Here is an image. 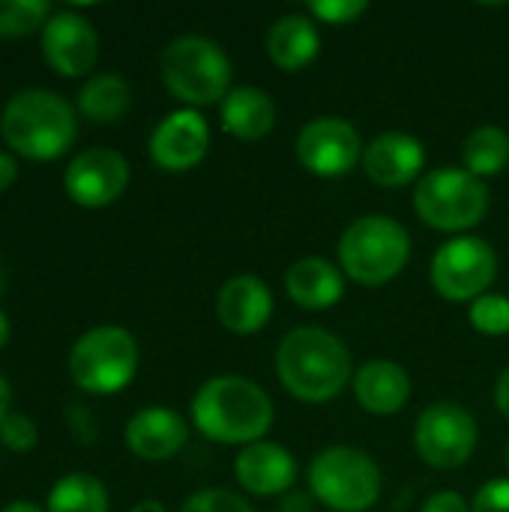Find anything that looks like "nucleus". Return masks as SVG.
I'll use <instances>...</instances> for the list:
<instances>
[{"mask_svg": "<svg viewBox=\"0 0 509 512\" xmlns=\"http://www.w3.org/2000/svg\"><path fill=\"white\" fill-rule=\"evenodd\" d=\"M195 429L216 444H258L273 426L270 396L249 378L219 375L192 396Z\"/></svg>", "mask_w": 509, "mask_h": 512, "instance_id": "1", "label": "nucleus"}, {"mask_svg": "<svg viewBox=\"0 0 509 512\" xmlns=\"http://www.w3.org/2000/svg\"><path fill=\"white\" fill-rule=\"evenodd\" d=\"M276 372L300 402H330L354 381L345 342L324 327H294L279 342Z\"/></svg>", "mask_w": 509, "mask_h": 512, "instance_id": "2", "label": "nucleus"}, {"mask_svg": "<svg viewBox=\"0 0 509 512\" xmlns=\"http://www.w3.org/2000/svg\"><path fill=\"white\" fill-rule=\"evenodd\" d=\"M0 135L18 156L51 162L72 147L78 135V117L60 93L30 87L3 105Z\"/></svg>", "mask_w": 509, "mask_h": 512, "instance_id": "3", "label": "nucleus"}, {"mask_svg": "<svg viewBox=\"0 0 509 512\" xmlns=\"http://www.w3.org/2000/svg\"><path fill=\"white\" fill-rule=\"evenodd\" d=\"M408 258H411V237L405 225L381 213L351 222L339 240L342 270L366 288H378L396 279L405 270Z\"/></svg>", "mask_w": 509, "mask_h": 512, "instance_id": "4", "label": "nucleus"}, {"mask_svg": "<svg viewBox=\"0 0 509 512\" xmlns=\"http://www.w3.org/2000/svg\"><path fill=\"white\" fill-rule=\"evenodd\" d=\"M165 87L186 105H213L231 93V60L207 36H177L165 45L162 60Z\"/></svg>", "mask_w": 509, "mask_h": 512, "instance_id": "5", "label": "nucleus"}, {"mask_svg": "<svg viewBox=\"0 0 509 512\" xmlns=\"http://www.w3.org/2000/svg\"><path fill=\"white\" fill-rule=\"evenodd\" d=\"M312 495L333 512H366L381 498V471L357 447H327L309 465Z\"/></svg>", "mask_w": 509, "mask_h": 512, "instance_id": "6", "label": "nucleus"}, {"mask_svg": "<svg viewBox=\"0 0 509 512\" xmlns=\"http://www.w3.org/2000/svg\"><path fill=\"white\" fill-rule=\"evenodd\" d=\"M135 372H138L135 336L114 324L87 330L69 351L72 381L93 396L120 393L135 378Z\"/></svg>", "mask_w": 509, "mask_h": 512, "instance_id": "7", "label": "nucleus"}, {"mask_svg": "<svg viewBox=\"0 0 509 512\" xmlns=\"http://www.w3.org/2000/svg\"><path fill=\"white\" fill-rule=\"evenodd\" d=\"M417 216L435 231H468L489 210V189L465 168H435L414 192Z\"/></svg>", "mask_w": 509, "mask_h": 512, "instance_id": "8", "label": "nucleus"}, {"mask_svg": "<svg viewBox=\"0 0 509 512\" xmlns=\"http://www.w3.org/2000/svg\"><path fill=\"white\" fill-rule=\"evenodd\" d=\"M498 276V255L483 237L447 240L432 258V285L447 300H480Z\"/></svg>", "mask_w": 509, "mask_h": 512, "instance_id": "9", "label": "nucleus"}, {"mask_svg": "<svg viewBox=\"0 0 509 512\" xmlns=\"http://www.w3.org/2000/svg\"><path fill=\"white\" fill-rule=\"evenodd\" d=\"M417 453L438 471L462 468L477 450V420L459 402L429 405L414 429Z\"/></svg>", "mask_w": 509, "mask_h": 512, "instance_id": "10", "label": "nucleus"}, {"mask_svg": "<svg viewBox=\"0 0 509 512\" xmlns=\"http://www.w3.org/2000/svg\"><path fill=\"white\" fill-rule=\"evenodd\" d=\"M297 156L303 168L318 177H342L363 159V141L348 120L318 117L300 129Z\"/></svg>", "mask_w": 509, "mask_h": 512, "instance_id": "11", "label": "nucleus"}, {"mask_svg": "<svg viewBox=\"0 0 509 512\" xmlns=\"http://www.w3.org/2000/svg\"><path fill=\"white\" fill-rule=\"evenodd\" d=\"M129 186V162L108 147L81 150L63 174L66 195L81 207H108Z\"/></svg>", "mask_w": 509, "mask_h": 512, "instance_id": "12", "label": "nucleus"}, {"mask_svg": "<svg viewBox=\"0 0 509 512\" xmlns=\"http://www.w3.org/2000/svg\"><path fill=\"white\" fill-rule=\"evenodd\" d=\"M39 42H42L45 63L63 78L87 75L99 57V36L93 24L75 9L51 12V18L39 33Z\"/></svg>", "mask_w": 509, "mask_h": 512, "instance_id": "13", "label": "nucleus"}, {"mask_svg": "<svg viewBox=\"0 0 509 512\" xmlns=\"http://www.w3.org/2000/svg\"><path fill=\"white\" fill-rule=\"evenodd\" d=\"M210 147V126L195 108L171 111L150 135V159L162 171H189L195 168Z\"/></svg>", "mask_w": 509, "mask_h": 512, "instance_id": "14", "label": "nucleus"}, {"mask_svg": "<svg viewBox=\"0 0 509 512\" xmlns=\"http://www.w3.org/2000/svg\"><path fill=\"white\" fill-rule=\"evenodd\" d=\"M186 438H189L186 420L165 405L141 408L126 423V447L144 462H165L177 456Z\"/></svg>", "mask_w": 509, "mask_h": 512, "instance_id": "15", "label": "nucleus"}, {"mask_svg": "<svg viewBox=\"0 0 509 512\" xmlns=\"http://www.w3.org/2000/svg\"><path fill=\"white\" fill-rule=\"evenodd\" d=\"M426 165L423 144L408 132H384L372 138L363 150V168L366 174L387 189L408 186Z\"/></svg>", "mask_w": 509, "mask_h": 512, "instance_id": "16", "label": "nucleus"}, {"mask_svg": "<svg viewBox=\"0 0 509 512\" xmlns=\"http://www.w3.org/2000/svg\"><path fill=\"white\" fill-rule=\"evenodd\" d=\"M216 315H219V324L228 333L252 336L270 321L273 294L258 276H234L219 288Z\"/></svg>", "mask_w": 509, "mask_h": 512, "instance_id": "17", "label": "nucleus"}, {"mask_svg": "<svg viewBox=\"0 0 509 512\" xmlns=\"http://www.w3.org/2000/svg\"><path fill=\"white\" fill-rule=\"evenodd\" d=\"M234 474L246 492L267 498V495H282L294 486L297 462L282 444L258 441V444L243 447V453L234 462Z\"/></svg>", "mask_w": 509, "mask_h": 512, "instance_id": "18", "label": "nucleus"}, {"mask_svg": "<svg viewBox=\"0 0 509 512\" xmlns=\"http://www.w3.org/2000/svg\"><path fill=\"white\" fill-rule=\"evenodd\" d=\"M351 384H354L357 402L375 417L399 414L411 399V378L393 360H369V363H363L354 372Z\"/></svg>", "mask_w": 509, "mask_h": 512, "instance_id": "19", "label": "nucleus"}, {"mask_svg": "<svg viewBox=\"0 0 509 512\" xmlns=\"http://www.w3.org/2000/svg\"><path fill=\"white\" fill-rule=\"evenodd\" d=\"M288 297L303 309H330L345 294V279L336 264L327 258H300L285 273Z\"/></svg>", "mask_w": 509, "mask_h": 512, "instance_id": "20", "label": "nucleus"}, {"mask_svg": "<svg viewBox=\"0 0 509 512\" xmlns=\"http://www.w3.org/2000/svg\"><path fill=\"white\" fill-rule=\"evenodd\" d=\"M318 48H321V36L309 15H297V12L282 15L267 30V54L285 72H297L309 66L318 57Z\"/></svg>", "mask_w": 509, "mask_h": 512, "instance_id": "21", "label": "nucleus"}, {"mask_svg": "<svg viewBox=\"0 0 509 512\" xmlns=\"http://www.w3.org/2000/svg\"><path fill=\"white\" fill-rule=\"evenodd\" d=\"M276 123V105L261 87H234L222 99V129L240 141L264 138Z\"/></svg>", "mask_w": 509, "mask_h": 512, "instance_id": "22", "label": "nucleus"}, {"mask_svg": "<svg viewBox=\"0 0 509 512\" xmlns=\"http://www.w3.org/2000/svg\"><path fill=\"white\" fill-rule=\"evenodd\" d=\"M132 105V90L126 78L114 72H99L87 78V84L78 90V114L90 123H117Z\"/></svg>", "mask_w": 509, "mask_h": 512, "instance_id": "23", "label": "nucleus"}, {"mask_svg": "<svg viewBox=\"0 0 509 512\" xmlns=\"http://www.w3.org/2000/svg\"><path fill=\"white\" fill-rule=\"evenodd\" d=\"M462 159H465V171H471L480 180L501 174L509 162V135L501 126L474 129L465 141Z\"/></svg>", "mask_w": 509, "mask_h": 512, "instance_id": "24", "label": "nucleus"}, {"mask_svg": "<svg viewBox=\"0 0 509 512\" xmlns=\"http://www.w3.org/2000/svg\"><path fill=\"white\" fill-rule=\"evenodd\" d=\"M45 512H108V492L93 474H66L48 492Z\"/></svg>", "mask_w": 509, "mask_h": 512, "instance_id": "25", "label": "nucleus"}, {"mask_svg": "<svg viewBox=\"0 0 509 512\" xmlns=\"http://www.w3.org/2000/svg\"><path fill=\"white\" fill-rule=\"evenodd\" d=\"M51 18L48 0H0V39L27 36Z\"/></svg>", "mask_w": 509, "mask_h": 512, "instance_id": "26", "label": "nucleus"}, {"mask_svg": "<svg viewBox=\"0 0 509 512\" xmlns=\"http://www.w3.org/2000/svg\"><path fill=\"white\" fill-rule=\"evenodd\" d=\"M471 324L483 336H507L509 333V300L501 294H483L471 306Z\"/></svg>", "mask_w": 509, "mask_h": 512, "instance_id": "27", "label": "nucleus"}, {"mask_svg": "<svg viewBox=\"0 0 509 512\" xmlns=\"http://www.w3.org/2000/svg\"><path fill=\"white\" fill-rule=\"evenodd\" d=\"M39 441V429L36 423L21 414V411H9L3 420H0V444L12 453H30Z\"/></svg>", "mask_w": 509, "mask_h": 512, "instance_id": "28", "label": "nucleus"}, {"mask_svg": "<svg viewBox=\"0 0 509 512\" xmlns=\"http://www.w3.org/2000/svg\"><path fill=\"white\" fill-rule=\"evenodd\" d=\"M180 512H255L237 492L228 489H201L183 501Z\"/></svg>", "mask_w": 509, "mask_h": 512, "instance_id": "29", "label": "nucleus"}, {"mask_svg": "<svg viewBox=\"0 0 509 512\" xmlns=\"http://www.w3.org/2000/svg\"><path fill=\"white\" fill-rule=\"evenodd\" d=\"M309 12L324 24H351L366 12V0H309Z\"/></svg>", "mask_w": 509, "mask_h": 512, "instance_id": "30", "label": "nucleus"}, {"mask_svg": "<svg viewBox=\"0 0 509 512\" xmlns=\"http://www.w3.org/2000/svg\"><path fill=\"white\" fill-rule=\"evenodd\" d=\"M471 512H509V480H489L474 495Z\"/></svg>", "mask_w": 509, "mask_h": 512, "instance_id": "31", "label": "nucleus"}, {"mask_svg": "<svg viewBox=\"0 0 509 512\" xmlns=\"http://www.w3.org/2000/svg\"><path fill=\"white\" fill-rule=\"evenodd\" d=\"M69 426L78 438V444H93L96 441V423H93V414L84 411L81 405L69 408Z\"/></svg>", "mask_w": 509, "mask_h": 512, "instance_id": "32", "label": "nucleus"}, {"mask_svg": "<svg viewBox=\"0 0 509 512\" xmlns=\"http://www.w3.org/2000/svg\"><path fill=\"white\" fill-rule=\"evenodd\" d=\"M423 512H471V507L459 492H438L423 504Z\"/></svg>", "mask_w": 509, "mask_h": 512, "instance_id": "33", "label": "nucleus"}, {"mask_svg": "<svg viewBox=\"0 0 509 512\" xmlns=\"http://www.w3.org/2000/svg\"><path fill=\"white\" fill-rule=\"evenodd\" d=\"M18 177V165L9 153H0V192H6Z\"/></svg>", "mask_w": 509, "mask_h": 512, "instance_id": "34", "label": "nucleus"}, {"mask_svg": "<svg viewBox=\"0 0 509 512\" xmlns=\"http://www.w3.org/2000/svg\"><path fill=\"white\" fill-rule=\"evenodd\" d=\"M495 405H498V411H501V414L509 420V366L501 372V378H498V387H495Z\"/></svg>", "mask_w": 509, "mask_h": 512, "instance_id": "35", "label": "nucleus"}, {"mask_svg": "<svg viewBox=\"0 0 509 512\" xmlns=\"http://www.w3.org/2000/svg\"><path fill=\"white\" fill-rule=\"evenodd\" d=\"M309 498L303 492H291L285 501H282V512H309Z\"/></svg>", "mask_w": 509, "mask_h": 512, "instance_id": "36", "label": "nucleus"}, {"mask_svg": "<svg viewBox=\"0 0 509 512\" xmlns=\"http://www.w3.org/2000/svg\"><path fill=\"white\" fill-rule=\"evenodd\" d=\"M9 411H12V387H9V381L0 375V420H3Z\"/></svg>", "mask_w": 509, "mask_h": 512, "instance_id": "37", "label": "nucleus"}, {"mask_svg": "<svg viewBox=\"0 0 509 512\" xmlns=\"http://www.w3.org/2000/svg\"><path fill=\"white\" fill-rule=\"evenodd\" d=\"M0 512H45L39 504H33V501H12V504H6Z\"/></svg>", "mask_w": 509, "mask_h": 512, "instance_id": "38", "label": "nucleus"}, {"mask_svg": "<svg viewBox=\"0 0 509 512\" xmlns=\"http://www.w3.org/2000/svg\"><path fill=\"white\" fill-rule=\"evenodd\" d=\"M129 512H168L159 501H141V504H135Z\"/></svg>", "mask_w": 509, "mask_h": 512, "instance_id": "39", "label": "nucleus"}, {"mask_svg": "<svg viewBox=\"0 0 509 512\" xmlns=\"http://www.w3.org/2000/svg\"><path fill=\"white\" fill-rule=\"evenodd\" d=\"M6 342H9V318L0 312V348H3Z\"/></svg>", "mask_w": 509, "mask_h": 512, "instance_id": "40", "label": "nucleus"}, {"mask_svg": "<svg viewBox=\"0 0 509 512\" xmlns=\"http://www.w3.org/2000/svg\"><path fill=\"white\" fill-rule=\"evenodd\" d=\"M3 288H6V279H3V270H0V294H3Z\"/></svg>", "mask_w": 509, "mask_h": 512, "instance_id": "41", "label": "nucleus"}, {"mask_svg": "<svg viewBox=\"0 0 509 512\" xmlns=\"http://www.w3.org/2000/svg\"><path fill=\"white\" fill-rule=\"evenodd\" d=\"M507 465H509V444H507Z\"/></svg>", "mask_w": 509, "mask_h": 512, "instance_id": "42", "label": "nucleus"}]
</instances>
